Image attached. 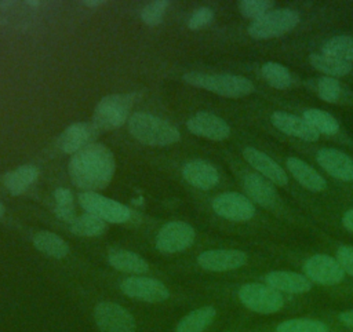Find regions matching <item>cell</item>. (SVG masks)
<instances>
[{
  "mask_svg": "<svg viewBox=\"0 0 353 332\" xmlns=\"http://www.w3.org/2000/svg\"><path fill=\"white\" fill-rule=\"evenodd\" d=\"M39 176V171L34 165L25 164L10 172H7L3 178V183L8 193L12 196L22 194Z\"/></svg>",
  "mask_w": 353,
  "mask_h": 332,
  "instance_id": "24",
  "label": "cell"
},
{
  "mask_svg": "<svg viewBox=\"0 0 353 332\" xmlns=\"http://www.w3.org/2000/svg\"><path fill=\"white\" fill-rule=\"evenodd\" d=\"M243 187L250 200L261 207L272 208L279 200L274 185L261 174H245L243 178Z\"/></svg>",
  "mask_w": 353,
  "mask_h": 332,
  "instance_id": "19",
  "label": "cell"
},
{
  "mask_svg": "<svg viewBox=\"0 0 353 332\" xmlns=\"http://www.w3.org/2000/svg\"><path fill=\"white\" fill-rule=\"evenodd\" d=\"M128 131L139 142L149 146H168L179 141L181 134L167 120L138 112L128 118Z\"/></svg>",
  "mask_w": 353,
  "mask_h": 332,
  "instance_id": "2",
  "label": "cell"
},
{
  "mask_svg": "<svg viewBox=\"0 0 353 332\" xmlns=\"http://www.w3.org/2000/svg\"><path fill=\"white\" fill-rule=\"evenodd\" d=\"M54 200H55V215H57V218L59 220L70 223L76 218L72 191L69 189H65V187H58L54 191Z\"/></svg>",
  "mask_w": 353,
  "mask_h": 332,
  "instance_id": "33",
  "label": "cell"
},
{
  "mask_svg": "<svg viewBox=\"0 0 353 332\" xmlns=\"http://www.w3.org/2000/svg\"><path fill=\"white\" fill-rule=\"evenodd\" d=\"M309 62L314 69L325 73L330 77H342V76H346L347 73H350V70H352V63L342 61L336 56L324 54V52L310 54Z\"/></svg>",
  "mask_w": 353,
  "mask_h": 332,
  "instance_id": "27",
  "label": "cell"
},
{
  "mask_svg": "<svg viewBox=\"0 0 353 332\" xmlns=\"http://www.w3.org/2000/svg\"><path fill=\"white\" fill-rule=\"evenodd\" d=\"M270 120H272V124L281 132L299 138L302 141L314 142L320 136V134H317L302 117H298L295 114L279 110L272 114Z\"/></svg>",
  "mask_w": 353,
  "mask_h": 332,
  "instance_id": "20",
  "label": "cell"
},
{
  "mask_svg": "<svg viewBox=\"0 0 353 332\" xmlns=\"http://www.w3.org/2000/svg\"><path fill=\"white\" fill-rule=\"evenodd\" d=\"M240 302L250 310L259 314L277 313L284 306V299L279 291L268 284L248 282L237 293Z\"/></svg>",
  "mask_w": 353,
  "mask_h": 332,
  "instance_id": "6",
  "label": "cell"
},
{
  "mask_svg": "<svg viewBox=\"0 0 353 332\" xmlns=\"http://www.w3.org/2000/svg\"><path fill=\"white\" fill-rule=\"evenodd\" d=\"M108 262L112 267L123 273L138 276L149 270V264L142 256L123 248H110L108 251Z\"/></svg>",
  "mask_w": 353,
  "mask_h": 332,
  "instance_id": "23",
  "label": "cell"
},
{
  "mask_svg": "<svg viewBox=\"0 0 353 332\" xmlns=\"http://www.w3.org/2000/svg\"><path fill=\"white\" fill-rule=\"evenodd\" d=\"M323 52L352 63L353 62V37L334 36L324 43Z\"/></svg>",
  "mask_w": 353,
  "mask_h": 332,
  "instance_id": "31",
  "label": "cell"
},
{
  "mask_svg": "<svg viewBox=\"0 0 353 332\" xmlns=\"http://www.w3.org/2000/svg\"><path fill=\"white\" fill-rule=\"evenodd\" d=\"M94 320L101 332H135L134 315L114 302H99L94 309Z\"/></svg>",
  "mask_w": 353,
  "mask_h": 332,
  "instance_id": "8",
  "label": "cell"
},
{
  "mask_svg": "<svg viewBox=\"0 0 353 332\" xmlns=\"http://www.w3.org/2000/svg\"><path fill=\"white\" fill-rule=\"evenodd\" d=\"M299 22V15L291 8H276L254 19L248 26V34L265 40L283 36L291 32Z\"/></svg>",
  "mask_w": 353,
  "mask_h": 332,
  "instance_id": "5",
  "label": "cell"
},
{
  "mask_svg": "<svg viewBox=\"0 0 353 332\" xmlns=\"http://www.w3.org/2000/svg\"><path fill=\"white\" fill-rule=\"evenodd\" d=\"M240 12L245 18L258 19L259 17L265 15L268 11L273 10V1L270 0H243L239 4Z\"/></svg>",
  "mask_w": 353,
  "mask_h": 332,
  "instance_id": "36",
  "label": "cell"
},
{
  "mask_svg": "<svg viewBox=\"0 0 353 332\" xmlns=\"http://www.w3.org/2000/svg\"><path fill=\"white\" fill-rule=\"evenodd\" d=\"M212 209L221 218L232 222H245L255 215L252 201L236 191H226L218 194L212 200Z\"/></svg>",
  "mask_w": 353,
  "mask_h": 332,
  "instance_id": "11",
  "label": "cell"
},
{
  "mask_svg": "<svg viewBox=\"0 0 353 332\" xmlns=\"http://www.w3.org/2000/svg\"><path fill=\"white\" fill-rule=\"evenodd\" d=\"M214 19V11L208 7H200L197 10L193 11V14L190 15L189 21H188V26L190 29H201L204 26H207L208 23H211V21Z\"/></svg>",
  "mask_w": 353,
  "mask_h": 332,
  "instance_id": "37",
  "label": "cell"
},
{
  "mask_svg": "<svg viewBox=\"0 0 353 332\" xmlns=\"http://www.w3.org/2000/svg\"><path fill=\"white\" fill-rule=\"evenodd\" d=\"M137 94H110L103 96L94 109L92 124L98 131H110L121 127L130 114Z\"/></svg>",
  "mask_w": 353,
  "mask_h": 332,
  "instance_id": "4",
  "label": "cell"
},
{
  "mask_svg": "<svg viewBox=\"0 0 353 332\" xmlns=\"http://www.w3.org/2000/svg\"><path fill=\"white\" fill-rule=\"evenodd\" d=\"M98 129L91 123H74L69 125L58 138V147L69 154H74L95 143Z\"/></svg>",
  "mask_w": 353,
  "mask_h": 332,
  "instance_id": "15",
  "label": "cell"
},
{
  "mask_svg": "<svg viewBox=\"0 0 353 332\" xmlns=\"http://www.w3.org/2000/svg\"><path fill=\"white\" fill-rule=\"evenodd\" d=\"M276 332H328V326L313 318H291L280 322Z\"/></svg>",
  "mask_w": 353,
  "mask_h": 332,
  "instance_id": "32",
  "label": "cell"
},
{
  "mask_svg": "<svg viewBox=\"0 0 353 332\" xmlns=\"http://www.w3.org/2000/svg\"><path fill=\"white\" fill-rule=\"evenodd\" d=\"M196 237L194 229L182 220L167 222L156 236V248L164 253H175L189 248Z\"/></svg>",
  "mask_w": 353,
  "mask_h": 332,
  "instance_id": "9",
  "label": "cell"
},
{
  "mask_svg": "<svg viewBox=\"0 0 353 332\" xmlns=\"http://www.w3.org/2000/svg\"><path fill=\"white\" fill-rule=\"evenodd\" d=\"M339 321L353 332V310H346L339 314Z\"/></svg>",
  "mask_w": 353,
  "mask_h": 332,
  "instance_id": "39",
  "label": "cell"
},
{
  "mask_svg": "<svg viewBox=\"0 0 353 332\" xmlns=\"http://www.w3.org/2000/svg\"><path fill=\"white\" fill-rule=\"evenodd\" d=\"M215 315L216 310L212 306L199 307L179 320L175 332H203L212 322Z\"/></svg>",
  "mask_w": 353,
  "mask_h": 332,
  "instance_id": "26",
  "label": "cell"
},
{
  "mask_svg": "<svg viewBox=\"0 0 353 332\" xmlns=\"http://www.w3.org/2000/svg\"><path fill=\"white\" fill-rule=\"evenodd\" d=\"M317 94L323 101L335 103L339 101L341 94H342L341 84L335 77L323 76L317 81Z\"/></svg>",
  "mask_w": 353,
  "mask_h": 332,
  "instance_id": "34",
  "label": "cell"
},
{
  "mask_svg": "<svg viewBox=\"0 0 353 332\" xmlns=\"http://www.w3.org/2000/svg\"><path fill=\"white\" fill-rule=\"evenodd\" d=\"M4 212H6V209H4V205L0 203V218L4 215Z\"/></svg>",
  "mask_w": 353,
  "mask_h": 332,
  "instance_id": "42",
  "label": "cell"
},
{
  "mask_svg": "<svg viewBox=\"0 0 353 332\" xmlns=\"http://www.w3.org/2000/svg\"><path fill=\"white\" fill-rule=\"evenodd\" d=\"M182 79L185 83L193 87L204 88L226 98H241L254 91V84L251 83V80L237 74L188 72L182 76Z\"/></svg>",
  "mask_w": 353,
  "mask_h": 332,
  "instance_id": "3",
  "label": "cell"
},
{
  "mask_svg": "<svg viewBox=\"0 0 353 332\" xmlns=\"http://www.w3.org/2000/svg\"><path fill=\"white\" fill-rule=\"evenodd\" d=\"M168 7L167 0H156L149 4H146L141 11L142 21L149 26H157L161 23L165 10Z\"/></svg>",
  "mask_w": 353,
  "mask_h": 332,
  "instance_id": "35",
  "label": "cell"
},
{
  "mask_svg": "<svg viewBox=\"0 0 353 332\" xmlns=\"http://www.w3.org/2000/svg\"><path fill=\"white\" fill-rule=\"evenodd\" d=\"M302 118L317 132L324 135H334L339 129L338 120L328 112L321 109H307L303 112Z\"/></svg>",
  "mask_w": 353,
  "mask_h": 332,
  "instance_id": "29",
  "label": "cell"
},
{
  "mask_svg": "<svg viewBox=\"0 0 353 332\" xmlns=\"http://www.w3.org/2000/svg\"><path fill=\"white\" fill-rule=\"evenodd\" d=\"M265 282L279 292L283 291L288 293H305L312 288V282L306 276L283 270L268 273Z\"/></svg>",
  "mask_w": 353,
  "mask_h": 332,
  "instance_id": "21",
  "label": "cell"
},
{
  "mask_svg": "<svg viewBox=\"0 0 353 332\" xmlns=\"http://www.w3.org/2000/svg\"><path fill=\"white\" fill-rule=\"evenodd\" d=\"M336 260L342 266L343 271L353 277V247L342 245L336 251Z\"/></svg>",
  "mask_w": 353,
  "mask_h": 332,
  "instance_id": "38",
  "label": "cell"
},
{
  "mask_svg": "<svg viewBox=\"0 0 353 332\" xmlns=\"http://www.w3.org/2000/svg\"><path fill=\"white\" fill-rule=\"evenodd\" d=\"M317 163L339 180H353V158L338 149L324 147L317 152Z\"/></svg>",
  "mask_w": 353,
  "mask_h": 332,
  "instance_id": "17",
  "label": "cell"
},
{
  "mask_svg": "<svg viewBox=\"0 0 353 332\" xmlns=\"http://www.w3.org/2000/svg\"><path fill=\"white\" fill-rule=\"evenodd\" d=\"M69 229L76 236L83 237H98L106 231V222L98 216L84 212L83 215L76 216L70 223Z\"/></svg>",
  "mask_w": 353,
  "mask_h": 332,
  "instance_id": "28",
  "label": "cell"
},
{
  "mask_svg": "<svg viewBox=\"0 0 353 332\" xmlns=\"http://www.w3.org/2000/svg\"><path fill=\"white\" fill-rule=\"evenodd\" d=\"M182 176L189 185L201 190H208L216 186L219 180L218 169L211 163L201 158L188 161L182 167Z\"/></svg>",
  "mask_w": 353,
  "mask_h": 332,
  "instance_id": "18",
  "label": "cell"
},
{
  "mask_svg": "<svg viewBox=\"0 0 353 332\" xmlns=\"http://www.w3.org/2000/svg\"><path fill=\"white\" fill-rule=\"evenodd\" d=\"M197 263L208 271H229L247 263V255L239 249H210L197 256Z\"/></svg>",
  "mask_w": 353,
  "mask_h": 332,
  "instance_id": "14",
  "label": "cell"
},
{
  "mask_svg": "<svg viewBox=\"0 0 353 332\" xmlns=\"http://www.w3.org/2000/svg\"><path fill=\"white\" fill-rule=\"evenodd\" d=\"M285 165L291 175L307 190L323 191L327 187L325 179L307 163L298 157H288Z\"/></svg>",
  "mask_w": 353,
  "mask_h": 332,
  "instance_id": "22",
  "label": "cell"
},
{
  "mask_svg": "<svg viewBox=\"0 0 353 332\" xmlns=\"http://www.w3.org/2000/svg\"><path fill=\"white\" fill-rule=\"evenodd\" d=\"M114 169L113 153L102 143H92L74 153L68 167L72 183L83 191L105 189L110 183Z\"/></svg>",
  "mask_w": 353,
  "mask_h": 332,
  "instance_id": "1",
  "label": "cell"
},
{
  "mask_svg": "<svg viewBox=\"0 0 353 332\" xmlns=\"http://www.w3.org/2000/svg\"><path fill=\"white\" fill-rule=\"evenodd\" d=\"M33 245L41 253L55 259H62L69 253L68 242L61 236L48 230L37 231L33 236Z\"/></svg>",
  "mask_w": 353,
  "mask_h": 332,
  "instance_id": "25",
  "label": "cell"
},
{
  "mask_svg": "<svg viewBox=\"0 0 353 332\" xmlns=\"http://www.w3.org/2000/svg\"><path fill=\"white\" fill-rule=\"evenodd\" d=\"M83 4L84 6H87V7H98V6H102L103 4V1H101V0H85V1H83Z\"/></svg>",
  "mask_w": 353,
  "mask_h": 332,
  "instance_id": "41",
  "label": "cell"
},
{
  "mask_svg": "<svg viewBox=\"0 0 353 332\" xmlns=\"http://www.w3.org/2000/svg\"><path fill=\"white\" fill-rule=\"evenodd\" d=\"M188 129L211 141H223L230 135L229 124L219 116L210 112H197L186 123Z\"/></svg>",
  "mask_w": 353,
  "mask_h": 332,
  "instance_id": "13",
  "label": "cell"
},
{
  "mask_svg": "<svg viewBox=\"0 0 353 332\" xmlns=\"http://www.w3.org/2000/svg\"><path fill=\"white\" fill-rule=\"evenodd\" d=\"M28 4H29V6H39L40 3H39V1H34V0H30V1H28Z\"/></svg>",
  "mask_w": 353,
  "mask_h": 332,
  "instance_id": "43",
  "label": "cell"
},
{
  "mask_svg": "<svg viewBox=\"0 0 353 332\" xmlns=\"http://www.w3.org/2000/svg\"><path fill=\"white\" fill-rule=\"evenodd\" d=\"M342 223H343V226H345L349 231L353 233V208L345 212V215H343V218H342Z\"/></svg>",
  "mask_w": 353,
  "mask_h": 332,
  "instance_id": "40",
  "label": "cell"
},
{
  "mask_svg": "<svg viewBox=\"0 0 353 332\" xmlns=\"http://www.w3.org/2000/svg\"><path fill=\"white\" fill-rule=\"evenodd\" d=\"M263 79L276 90H285L291 85L292 77L290 70L277 62H266L262 65Z\"/></svg>",
  "mask_w": 353,
  "mask_h": 332,
  "instance_id": "30",
  "label": "cell"
},
{
  "mask_svg": "<svg viewBox=\"0 0 353 332\" xmlns=\"http://www.w3.org/2000/svg\"><path fill=\"white\" fill-rule=\"evenodd\" d=\"M303 271L310 281L320 285H336L345 277L339 262L324 253L310 256L303 264Z\"/></svg>",
  "mask_w": 353,
  "mask_h": 332,
  "instance_id": "12",
  "label": "cell"
},
{
  "mask_svg": "<svg viewBox=\"0 0 353 332\" xmlns=\"http://www.w3.org/2000/svg\"><path fill=\"white\" fill-rule=\"evenodd\" d=\"M120 289L132 299L149 303L164 302L170 296L168 288L161 281L152 277H127L120 282Z\"/></svg>",
  "mask_w": 353,
  "mask_h": 332,
  "instance_id": "10",
  "label": "cell"
},
{
  "mask_svg": "<svg viewBox=\"0 0 353 332\" xmlns=\"http://www.w3.org/2000/svg\"><path fill=\"white\" fill-rule=\"evenodd\" d=\"M79 203L85 212L92 214L108 223H124L131 218V211L127 205L97 191L80 193Z\"/></svg>",
  "mask_w": 353,
  "mask_h": 332,
  "instance_id": "7",
  "label": "cell"
},
{
  "mask_svg": "<svg viewBox=\"0 0 353 332\" xmlns=\"http://www.w3.org/2000/svg\"><path fill=\"white\" fill-rule=\"evenodd\" d=\"M243 156H244L245 161L251 167H254V169H256L262 176L269 179L273 185H277V186L287 185L288 178H287L285 171L272 157H269L263 152H261L252 146H247L243 150Z\"/></svg>",
  "mask_w": 353,
  "mask_h": 332,
  "instance_id": "16",
  "label": "cell"
}]
</instances>
